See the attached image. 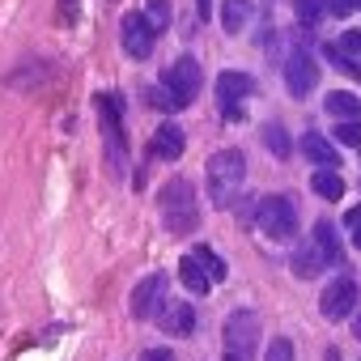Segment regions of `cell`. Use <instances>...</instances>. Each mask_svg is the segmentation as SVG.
<instances>
[{
    "instance_id": "ba28073f",
    "label": "cell",
    "mask_w": 361,
    "mask_h": 361,
    "mask_svg": "<svg viewBox=\"0 0 361 361\" xmlns=\"http://www.w3.org/2000/svg\"><path fill=\"white\" fill-rule=\"evenodd\" d=\"M119 39H123V51H128L132 60H149V56H153V43H157V30L145 22V13H123Z\"/></svg>"
},
{
    "instance_id": "8992f818",
    "label": "cell",
    "mask_w": 361,
    "mask_h": 361,
    "mask_svg": "<svg viewBox=\"0 0 361 361\" xmlns=\"http://www.w3.org/2000/svg\"><path fill=\"white\" fill-rule=\"evenodd\" d=\"M200 81H204V73H200V64H196L192 56H183V60H174V64H170V73L161 77V85H166V94H170L174 111H183V106H192V102H196Z\"/></svg>"
},
{
    "instance_id": "8fae6325",
    "label": "cell",
    "mask_w": 361,
    "mask_h": 361,
    "mask_svg": "<svg viewBox=\"0 0 361 361\" xmlns=\"http://www.w3.org/2000/svg\"><path fill=\"white\" fill-rule=\"evenodd\" d=\"M319 310H323L327 323H340V319L357 314V285H353L348 276L327 281V289H323V298H319Z\"/></svg>"
},
{
    "instance_id": "2e32d148",
    "label": "cell",
    "mask_w": 361,
    "mask_h": 361,
    "mask_svg": "<svg viewBox=\"0 0 361 361\" xmlns=\"http://www.w3.org/2000/svg\"><path fill=\"white\" fill-rule=\"evenodd\" d=\"M302 153H306L314 166H331V170L340 166V153H336V145H327L319 132H306V136H302Z\"/></svg>"
},
{
    "instance_id": "74e56055",
    "label": "cell",
    "mask_w": 361,
    "mask_h": 361,
    "mask_svg": "<svg viewBox=\"0 0 361 361\" xmlns=\"http://www.w3.org/2000/svg\"><path fill=\"white\" fill-rule=\"evenodd\" d=\"M226 361H230V357H226Z\"/></svg>"
},
{
    "instance_id": "83f0119b",
    "label": "cell",
    "mask_w": 361,
    "mask_h": 361,
    "mask_svg": "<svg viewBox=\"0 0 361 361\" xmlns=\"http://www.w3.org/2000/svg\"><path fill=\"white\" fill-rule=\"evenodd\" d=\"M145 98H149V106H157V111H174V102H170L166 85H149V90H145Z\"/></svg>"
},
{
    "instance_id": "3957f363",
    "label": "cell",
    "mask_w": 361,
    "mask_h": 361,
    "mask_svg": "<svg viewBox=\"0 0 361 361\" xmlns=\"http://www.w3.org/2000/svg\"><path fill=\"white\" fill-rule=\"evenodd\" d=\"M94 106H98V123H102V140H106V161H111L115 174H123L128 140H123V111H119V98H115V94H98Z\"/></svg>"
},
{
    "instance_id": "d4e9b609",
    "label": "cell",
    "mask_w": 361,
    "mask_h": 361,
    "mask_svg": "<svg viewBox=\"0 0 361 361\" xmlns=\"http://www.w3.org/2000/svg\"><path fill=\"white\" fill-rule=\"evenodd\" d=\"M323 56H327V64H336L344 77H353V81H361V60H353V56H344L340 47H323Z\"/></svg>"
},
{
    "instance_id": "d6986e66",
    "label": "cell",
    "mask_w": 361,
    "mask_h": 361,
    "mask_svg": "<svg viewBox=\"0 0 361 361\" xmlns=\"http://www.w3.org/2000/svg\"><path fill=\"white\" fill-rule=\"evenodd\" d=\"M247 22H251V0H226V5H221V26H226V35H238Z\"/></svg>"
},
{
    "instance_id": "4fadbf2b",
    "label": "cell",
    "mask_w": 361,
    "mask_h": 361,
    "mask_svg": "<svg viewBox=\"0 0 361 361\" xmlns=\"http://www.w3.org/2000/svg\"><path fill=\"white\" fill-rule=\"evenodd\" d=\"M183 145H188L183 128H178V123H161V128L153 132L149 153H153V157H161V161H174V157H183Z\"/></svg>"
},
{
    "instance_id": "1f68e13d",
    "label": "cell",
    "mask_w": 361,
    "mask_h": 361,
    "mask_svg": "<svg viewBox=\"0 0 361 361\" xmlns=\"http://www.w3.org/2000/svg\"><path fill=\"white\" fill-rule=\"evenodd\" d=\"M60 22H64V26L77 22V0H60Z\"/></svg>"
},
{
    "instance_id": "7c38bea8",
    "label": "cell",
    "mask_w": 361,
    "mask_h": 361,
    "mask_svg": "<svg viewBox=\"0 0 361 361\" xmlns=\"http://www.w3.org/2000/svg\"><path fill=\"white\" fill-rule=\"evenodd\" d=\"M157 327L170 331V336H192V331H196V310H192L188 302H161Z\"/></svg>"
},
{
    "instance_id": "44dd1931",
    "label": "cell",
    "mask_w": 361,
    "mask_h": 361,
    "mask_svg": "<svg viewBox=\"0 0 361 361\" xmlns=\"http://www.w3.org/2000/svg\"><path fill=\"white\" fill-rule=\"evenodd\" d=\"M327 111H331L336 119H357V115H361V102H357L353 94L336 90V94H327Z\"/></svg>"
},
{
    "instance_id": "e0dca14e",
    "label": "cell",
    "mask_w": 361,
    "mask_h": 361,
    "mask_svg": "<svg viewBox=\"0 0 361 361\" xmlns=\"http://www.w3.org/2000/svg\"><path fill=\"white\" fill-rule=\"evenodd\" d=\"M323 268H327V264H323V255H319L314 238H310V243H302V247L293 251V272H298L302 281H314V276H319Z\"/></svg>"
},
{
    "instance_id": "4dcf8cb0",
    "label": "cell",
    "mask_w": 361,
    "mask_h": 361,
    "mask_svg": "<svg viewBox=\"0 0 361 361\" xmlns=\"http://www.w3.org/2000/svg\"><path fill=\"white\" fill-rule=\"evenodd\" d=\"M357 9V0H327V13H336V18H348Z\"/></svg>"
},
{
    "instance_id": "484cf974",
    "label": "cell",
    "mask_w": 361,
    "mask_h": 361,
    "mask_svg": "<svg viewBox=\"0 0 361 361\" xmlns=\"http://www.w3.org/2000/svg\"><path fill=\"white\" fill-rule=\"evenodd\" d=\"M336 140L361 149V123H357V119H340V123H336Z\"/></svg>"
},
{
    "instance_id": "f546056e",
    "label": "cell",
    "mask_w": 361,
    "mask_h": 361,
    "mask_svg": "<svg viewBox=\"0 0 361 361\" xmlns=\"http://www.w3.org/2000/svg\"><path fill=\"white\" fill-rule=\"evenodd\" d=\"M344 221H348V230H353V247H361V204H357V209H348V217H344Z\"/></svg>"
},
{
    "instance_id": "d590c367",
    "label": "cell",
    "mask_w": 361,
    "mask_h": 361,
    "mask_svg": "<svg viewBox=\"0 0 361 361\" xmlns=\"http://www.w3.org/2000/svg\"><path fill=\"white\" fill-rule=\"evenodd\" d=\"M323 361H340V353H336V348H327V357H323Z\"/></svg>"
},
{
    "instance_id": "52a82bcc",
    "label": "cell",
    "mask_w": 361,
    "mask_h": 361,
    "mask_svg": "<svg viewBox=\"0 0 361 361\" xmlns=\"http://www.w3.org/2000/svg\"><path fill=\"white\" fill-rule=\"evenodd\" d=\"M255 94V77H247V73H221L217 77V106H221V119L226 123H243L247 119V111H243V102Z\"/></svg>"
},
{
    "instance_id": "7a4b0ae2",
    "label": "cell",
    "mask_w": 361,
    "mask_h": 361,
    "mask_svg": "<svg viewBox=\"0 0 361 361\" xmlns=\"http://www.w3.org/2000/svg\"><path fill=\"white\" fill-rule=\"evenodd\" d=\"M204 174H209L213 204H221V209H226V204L234 200V192L243 188V178H247V157H243L238 149H221V153H213V157H209Z\"/></svg>"
},
{
    "instance_id": "836d02e7",
    "label": "cell",
    "mask_w": 361,
    "mask_h": 361,
    "mask_svg": "<svg viewBox=\"0 0 361 361\" xmlns=\"http://www.w3.org/2000/svg\"><path fill=\"white\" fill-rule=\"evenodd\" d=\"M196 18H200V22L213 18V0H196Z\"/></svg>"
},
{
    "instance_id": "9c48e42d",
    "label": "cell",
    "mask_w": 361,
    "mask_h": 361,
    "mask_svg": "<svg viewBox=\"0 0 361 361\" xmlns=\"http://www.w3.org/2000/svg\"><path fill=\"white\" fill-rule=\"evenodd\" d=\"M314 85H319V64L310 60L306 47H293L289 60H285V90H289L293 98H306Z\"/></svg>"
},
{
    "instance_id": "30bf717a",
    "label": "cell",
    "mask_w": 361,
    "mask_h": 361,
    "mask_svg": "<svg viewBox=\"0 0 361 361\" xmlns=\"http://www.w3.org/2000/svg\"><path fill=\"white\" fill-rule=\"evenodd\" d=\"M166 272H149L136 289H132V319H140V323H149V319H157V310H161V302H166Z\"/></svg>"
},
{
    "instance_id": "d6a6232c",
    "label": "cell",
    "mask_w": 361,
    "mask_h": 361,
    "mask_svg": "<svg viewBox=\"0 0 361 361\" xmlns=\"http://www.w3.org/2000/svg\"><path fill=\"white\" fill-rule=\"evenodd\" d=\"M140 361H174V353H170V348H145Z\"/></svg>"
},
{
    "instance_id": "4316f807",
    "label": "cell",
    "mask_w": 361,
    "mask_h": 361,
    "mask_svg": "<svg viewBox=\"0 0 361 361\" xmlns=\"http://www.w3.org/2000/svg\"><path fill=\"white\" fill-rule=\"evenodd\" d=\"M264 361H293V344L281 336V340H272L268 344V353H264Z\"/></svg>"
},
{
    "instance_id": "7402d4cb",
    "label": "cell",
    "mask_w": 361,
    "mask_h": 361,
    "mask_svg": "<svg viewBox=\"0 0 361 361\" xmlns=\"http://www.w3.org/2000/svg\"><path fill=\"white\" fill-rule=\"evenodd\" d=\"M259 136H264V145L272 149V157H289V153H293V145H289V136H285V128H281V123H264V132H259Z\"/></svg>"
},
{
    "instance_id": "5bb4252c",
    "label": "cell",
    "mask_w": 361,
    "mask_h": 361,
    "mask_svg": "<svg viewBox=\"0 0 361 361\" xmlns=\"http://www.w3.org/2000/svg\"><path fill=\"white\" fill-rule=\"evenodd\" d=\"M314 247H319V255H323V264H340L344 259V247H340V230L323 217V221H314Z\"/></svg>"
},
{
    "instance_id": "277c9868",
    "label": "cell",
    "mask_w": 361,
    "mask_h": 361,
    "mask_svg": "<svg viewBox=\"0 0 361 361\" xmlns=\"http://www.w3.org/2000/svg\"><path fill=\"white\" fill-rule=\"evenodd\" d=\"M226 357L230 361H255L259 357V314L255 310H234L226 319Z\"/></svg>"
},
{
    "instance_id": "5b68a950",
    "label": "cell",
    "mask_w": 361,
    "mask_h": 361,
    "mask_svg": "<svg viewBox=\"0 0 361 361\" xmlns=\"http://www.w3.org/2000/svg\"><path fill=\"white\" fill-rule=\"evenodd\" d=\"M255 226L268 238L285 243V238L298 234V204L289 196H264V200H255Z\"/></svg>"
},
{
    "instance_id": "6da1fadb",
    "label": "cell",
    "mask_w": 361,
    "mask_h": 361,
    "mask_svg": "<svg viewBox=\"0 0 361 361\" xmlns=\"http://www.w3.org/2000/svg\"><path fill=\"white\" fill-rule=\"evenodd\" d=\"M161 204V221L170 234H192L200 226V209H196V188L192 178H170V183L157 192Z\"/></svg>"
},
{
    "instance_id": "8d00e7d4",
    "label": "cell",
    "mask_w": 361,
    "mask_h": 361,
    "mask_svg": "<svg viewBox=\"0 0 361 361\" xmlns=\"http://www.w3.org/2000/svg\"><path fill=\"white\" fill-rule=\"evenodd\" d=\"M357 9H361V0H357Z\"/></svg>"
},
{
    "instance_id": "e575fe53",
    "label": "cell",
    "mask_w": 361,
    "mask_h": 361,
    "mask_svg": "<svg viewBox=\"0 0 361 361\" xmlns=\"http://www.w3.org/2000/svg\"><path fill=\"white\" fill-rule=\"evenodd\" d=\"M353 336H357V340H361V314H357V319H353Z\"/></svg>"
},
{
    "instance_id": "f1b7e54d",
    "label": "cell",
    "mask_w": 361,
    "mask_h": 361,
    "mask_svg": "<svg viewBox=\"0 0 361 361\" xmlns=\"http://www.w3.org/2000/svg\"><path fill=\"white\" fill-rule=\"evenodd\" d=\"M340 51H344V56H361V30H344Z\"/></svg>"
},
{
    "instance_id": "ffe728a7",
    "label": "cell",
    "mask_w": 361,
    "mask_h": 361,
    "mask_svg": "<svg viewBox=\"0 0 361 361\" xmlns=\"http://www.w3.org/2000/svg\"><path fill=\"white\" fill-rule=\"evenodd\" d=\"M192 259L209 272V281H226V259H221L213 247H192Z\"/></svg>"
},
{
    "instance_id": "ac0fdd59",
    "label": "cell",
    "mask_w": 361,
    "mask_h": 361,
    "mask_svg": "<svg viewBox=\"0 0 361 361\" xmlns=\"http://www.w3.org/2000/svg\"><path fill=\"white\" fill-rule=\"evenodd\" d=\"M178 281H183V285H188V289H192L196 298H204V293L213 289L209 272H204V268H200V264H196L192 255H183V259H178Z\"/></svg>"
},
{
    "instance_id": "cb8c5ba5",
    "label": "cell",
    "mask_w": 361,
    "mask_h": 361,
    "mask_svg": "<svg viewBox=\"0 0 361 361\" xmlns=\"http://www.w3.org/2000/svg\"><path fill=\"white\" fill-rule=\"evenodd\" d=\"M145 22L161 35L170 26V0H145Z\"/></svg>"
},
{
    "instance_id": "603a6c76",
    "label": "cell",
    "mask_w": 361,
    "mask_h": 361,
    "mask_svg": "<svg viewBox=\"0 0 361 361\" xmlns=\"http://www.w3.org/2000/svg\"><path fill=\"white\" fill-rule=\"evenodd\" d=\"M293 9H298V22L302 26H319L323 13H327V0H293Z\"/></svg>"
},
{
    "instance_id": "9a60e30c",
    "label": "cell",
    "mask_w": 361,
    "mask_h": 361,
    "mask_svg": "<svg viewBox=\"0 0 361 361\" xmlns=\"http://www.w3.org/2000/svg\"><path fill=\"white\" fill-rule=\"evenodd\" d=\"M310 188H314L319 200H340V196H344V178H340V170L319 166V170L310 174Z\"/></svg>"
}]
</instances>
